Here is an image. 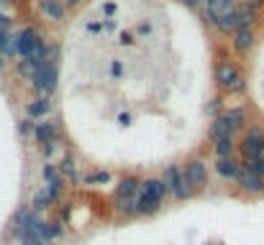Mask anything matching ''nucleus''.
Returning a JSON list of instances; mask_svg holds the SVG:
<instances>
[{
  "mask_svg": "<svg viewBox=\"0 0 264 245\" xmlns=\"http://www.w3.org/2000/svg\"><path fill=\"white\" fill-rule=\"evenodd\" d=\"M159 207H162V202L152 199V197L144 194V192L136 197V215H154Z\"/></svg>",
  "mask_w": 264,
  "mask_h": 245,
  "instance_id": "15",
  "label": "nucleus"
},
{
  "mask_svg": "<svg viewBox=\"0 0 264 245\" xmlns=\"http://www.w3.org/2000/svg\"><path fill=\"white\" fill-rule=\"evenodd\" d=\"M241 156H244V158L264 156V131H259V128H249V131L244 133V141H241Z\"/></svg>",
  "mask_w": 264,
  "mask_h": 245,
  "instance_id": "4",
  "label": "nucleus"
},
{
  "mask_svg": "<svg viewBox=\"0 0 264 245\" xmlns=\"http://www.w3.org/2000/svg\"><path fill=\"white\" fill-rule=\"evenodd\" d=\"M134 44H136V36H134L131 31H123V33H121V46H128V49H131Z\"/></svg>",
  "mask_w": 264,
  "mask_h": 245,
  "instance_id": "29",
  "label": "nucleus"
},
{
  "mask_svg": "<svg viewBox=\"0 0 264 245\" xmlns=\"http://www.w3.org/2000/svg\"><path fill=\"white\" fill-rule=\"evenodd\" d=\"M241 163H244V169H246V171L264 176V158H261V156H256V158H244Z\"/></svg>",
  "mask_w": 264,
  "mask_h": 245,
  "instance_id": "25",
  "label": "nucleus"
},
{
  "mask_svg": "<svg viewBox=\"0 0 264 245\" xmlns=\"http://www.w3.org/2000/svg\"><path fill=\"white\" fill-rule=\"evenodd\" d=\"M210 141H221V138H231L234 136V128L229 126V120H226L223 115H218L215 120H213V126H210Z\"/></svg>",
  "mask_w": 264,
  "mask_h": 245,
  "instance_id": "14",
  "label": "nucleus"
},
{
  "mask_svg": "<svg viewBox=\"0 0 264 245\" xmlns=\"http://www.w3.org/2000/svg\"><path fill=\"white\" fill-rule=\"evenodd\" d=\"M49 110H52V102H49V97H39V100L28 102V107H26L28 117H44V115H49Z\"/></svg>",
  "mask_w": 264,
  "mask_h": 245,
  "instance_id": "18",
  "label": "nucleus"
},
{
  "mask_svg": "<svg viewBox=\"0 0 264 245\" xmlns=\"http://www.w3.org/2000/svg\"><path fill=\"white\" fill-rule=\"evenodd\" d=\"M164 184H167V189L177 197V199H190L193 197V184L187 181V176H185V171L180 169V166H167V171H164Z\"/></svg>",
  "mask_w": 264,
  "mask_h": 245,
  "instance_id": "3",
  "label": "nucleus"
},
{
  "mask_svg": "<svg viewBox=\"0 0 264 245\" xmlns=\"http://www.w3.org/2000/svg\"><path fill=\"white\" fill-rule=\"evenodd\" d=\"M215 171H218V176L221 179H239V174H241V163L236 161V158H218L215 161Z\"/></svg>",
  "mask_w": 264,
  "mask_h": 245,
  "instance_id": "10",
  "label": "nucleus"
},
{
  "mask_svg": "<svg viewBox=\"0 0 264 245\" xmlns=\"http://www.w3.org/2000/svg\"><path fill=\"white\" fill-rule=\"evenodd\" d=\"M33 128H36V122H31V120H21V122H18V133H21V136H28Z\"/></svg>",
  "mask_w": 264,
  "mask_h": 245,
  "instance_id": "28",
  "label": "nucleus"
},
{
  "mask_svg": "<svg viewBox=\"0 0 264 245\" xmlns=\"http://www.w3.org/2000/svg\"><path fill=\"white\" fill-rule=\"evenodd\" d=\"M215 82L226 92H244V87H246V79L234 62H221L215 67Z\"/></svg>",
  "mask_w": 264,
  "mask_h": 245,
  "instance_id": "1",
  "label": "nucleus"
},
{
  "mask_svg": "<svg viewBox=\"0 0 264 245\" xmlns=\"http://www.w3.org/2000/svg\"><path fill=\"white\" fill-rule=\"evenodd\" d=\"M236 11H239V8H236L234 0H208V3H205V18H208L210 26H213L218 18L229 16V13H236Z\"/></svg>",
  "mask_w": 264,
  "mask_h": 245,
  "instance_id": "6",
  "label": "nucleus"
},
{
  "mask_svg": "<svg viewBox=\"0 0 264 245\" xmlns=\"http://www.w3.org/2000/svg\"><path fill=\"white\" fill-rule=\"evenodd\" d=\"M39 8H41V13L49 16L52 21H64L67 8H64L62 0H39Z\"/></svg>",
  "mask_w": 264,
  "mask_h": 245,
  "instance_id": "13",
  "label": "nucleus"
},
{
  "mask_svg": "<svg viewBox=\"0 0 264 245\" xmlns=\"http://www.w3.org/2000/svg\"><path fill=\"white\" fill-rule=\"evenodd\" d=\"M215 156L218 158H234V136L215 141Z\"/></svg>",
  "mask_w": 264,
  "mask_h": 245,
  "instance_id": "21",
  "label": "nucleus"
},
{
  "mask_svg": "<svg viewBox=\"0 0 264 245\" xmlns=\"http://www.w3.org/2000/svg\"><path fill=\"white\" fill-rule=\"evenodd\" d=\"M185 176H187V181L193 184V189L205 187V184H208V166H205V161H200V158L187 161V166H185Z\"/></svg>",
  "mask_w": 264,
  "mask_h": 245,
  "instance_id": "5",
  "label": "nucleus"
},
{
  "mask_svg": "<svg viewBox=\"0 0 264 245\" xmlns=\"http://www.w3.org/2000/svg\"><path fill=\"white\" fill-rule=\"evenodd\" d=\"M39 41H41V38H39V33H36V28H31V26L23 28V31L16 36V51H18V56L26 59L36 46H39Z\"/></svg>",
  "mask_w": 264,
  "mask_h": 245,
  "instance_id": "7",
  "label": "nucleus"
},
{
  "mask_svg": "<svg viewBox=\"0 0 264 245\" xmlns=\"http://www.w3.org/2000/svg\"><path fill=\"white\" fill-rule=\"evenodd\" d=\"M103 28H105V31H113V28H116V21H110V18L103 21Z\"/></svg>",
  "mask_w": 264,
  "mask_h": 245,
  "instance_id": "38",
  "label": "nucleus"
},
{
  "mask_svg": "<svg viewBox=\"0 0 264 245\" xmlns=\"http://www.w3.org/2000/svg\"><path fill=\"white\" fill-rule=\"evenodd\" d=\"M110 74H113V77H121V74H123L121 62H113V64H110Z\"/></svg>",
  "mask_w": 264,
  "mask_h": 245,
  "instance_id": "31",
  "label": "nucleus"
},
{
  "mask_svg": "<svg viewBox=\"0 0 264 245\" xmlns=\"http://www.w3.org/2000/svg\"><path fill=\"white\" fill-rule=\"evenodd\" d=\"M33 136H36V141H39L41 146H44V143H52V141H54V122H49V120L36 122Z\"/></svg>",
  "mask_w": 264,
  "mask_h": 245,
  "instance_id": "16",
  "label": "nucleus"
},
{
  "mask_svg": "<svg viewBox=\"0 0 264 245\" xmlns=\"http://www.w3.org/2000/svg\"><path fill=\"white\" fill-rule=\"evenodd\" d=\"M141 192L144 194H149L152 199H157V202H162L164 197H167V184H164V179H146V181H141Z\"/></svg>",
  "mask_w": 264,
  "mask_h": 245,
  "instance_id": "11",
  "label": "nucleus"
},
{
  "mask_svg": "<svg viewBox=\"0 0 264 245\" xmlns=\"http://www.w3.org/2000/svg\"><path fill=\"white\" fill-rule=\"evenodd\" d=\"M52 202H54V199L49 197V192H47V189H41V192H36V194H33V202H31V204H33V212H41V210H49V207H52Z\"/></svg>",
  "mask_w": 264,
  "mask_h": 245,
  "instance_id": "22",
  "label": "nucleus"
},
{
  "mask_svg": "<svg viewBox=\"0 0 264 245\" xmlns=\"http://www.w3.org/2000/svg\"><path fill=\"white\" fill-rule=\"evenodd\" d=\"M0 28H8V18L3 13H0Z\"/></svg>",
  "mask_w": 264,
  "mask_h": 245,
  "instance_id": "41",
  "label": "nucleus"
},
{
  "mask_svg": "<svg viewBox=\"0 0 264 245\" xmlns=\"http://www.w3.org/2000/svg\"><path fill=\"white\" fill-rule=\"evenodd\" d=\"M103 13L105 16H113V13H116V3H105L103 6Z\"/></svg>",
  "mask_w": 264,
  "mask_h": 245,
  "instance_id": "33",
  "label": "nucleus"
},
{
  "mask_svg": "<svg viewBox=\"0 0 264 245\" xmlns=\"http://www.w3.org/2000/svg\"><path fill=\"white\" fill-rule=\"evenodd\" d=\"M236 184H239V189L246 192V194H264V176L251 174V171H246L244 166H241V174H239Z\"/></svg>",
  "mask_w": 264,
  "mask_h": 245,
  "instance_id": "8",
  "label": "nucleus"
},
{
  "mask_svg": "<svg viewBox=\"0 0 264 245\" xmlns=\"http://www.w3.org/2000/svg\"><path fill=\"white\" fill-rule=\"evenodd\" d=\"M223 117L229 120V126H231L234 131H241V128L246 126V110H244V107H231V110H226Z\"/></svg>",
  "mask_w": 264,
  "mask_h": 245,
  "instance_id": "17",
  "label": "nucleus"
},
{
  "mask_svg": "<svg viewBox=\"0 0 264 245\" xmlns=\"http://www.w3.org/2000/svg\"><path fill=\"white\" fill-rule=\"evenodd\" d=\"M8 41H11V38H8V31H6V28H0V54H3V51H6V46H8Z\"/></svg>",
  "mask_w": 264,
  "mask_h": 245,
  "instance_id": "30",
  "label": "nucleus"
},
{
  "mask_svg": "<svg viewBox=\"0 0 264 245\" xmlns=\"http://www.w3.org/2000/svg\"><path fill=\"white\" fill-rule=\"evenodd\" d=\"M182 3H185L187 8H198V6L203 3V0H182Z\"/></svg>",
  "mask_w": 264,
  "mask_h": 245,
  "instance_id": "37",
  "label": "nucleus"
},
{
  "mask_svg": "<svg viewBox=\"0 0 264 245\" xmlns=\"http://www.w3.org/2000/svg\"><path fill=\"white\" fill-rule=\"evenodd\" d=\"M254 23H256V11L249 6L239 8V28H251Z\"/></svg>",
  "mask_w": 264,
  "mask_h": 245,
  "instance_id": "23",
  "label": "nucleus"
},
{
  "mask_svg": "<svg viewBox=\"0 0 264 245\" xmlns=\"http://www.w3.org/2000/svg\"><path fill=\"white\" fill-rule=\"evenodd\" d=\"M59 174H62V179L80 181V176H77V161H74L72 156H64L62 163H59Z\"/></svg>",
  "mask_w": 264,
  "mask_h": 245,
  "instance_id": "19",
  "label": "nucleus"
},
{
  "mask_svg": "<svg viewBox=\"0 0 264 245\" xmlns=\"http://www.w3.org/2000/svg\"><path fill=\"white\" fill-rule=\"evenodd\" d=\"M261 3H264V0H244V6H249V8H254V11H256Z\"/></svg>",
  "mask_w": 264,
  "mask_h": 245,
  "instance_id": "35",
  "label": "nucleus"
},
{
  "mask_svg": "<svg viewBox=\"0 0 264 245\" xmlns=\"http://www.w3.org/2000/svg\"><path fill=\"white\" fill-rule=\"evenodd\" d=\"M36 245H54V242H52V240H39Z\"/></svg>",
  "mask_w": 264,
  "mask_h": 245,
  "instance_id": "42",
  "label": "nucleus"
},
{
  "mask_svg": "<svg viewBox=\"0 0 264 245\" xmlns=\"http://www.w3.org/2000/svg\"><path fill=\"white\" fill-rule=\"evenodd\" d=\"M108 181H110L108 171H93V174H85V179H82V184H87V187H100V184H108Z\"/></svg>",
  "mask_w": 264,
  "mask_h": 245,
  "instance_id": "24",
  "label": "nucleus"
},
{
  "mask_svg": "<svg viewBox=\"0 0 264 245\" xmlns=\"http://www.w3.org/2000/svg\"><path fill=\"white\" fill-rule=\"evenodd\" d=\"M62 3H64V8H77L82 0H62Z\"/></svg>",
  "mask_w": 264,
  "mask_h": 245,
  "instance_id": "36",
  "label": "nucleus"
},
{
  "mask_svg": "<svg viewBox=\"0 0 264 245\" xmlns=\"http://www.w3.org/2000/svg\"><path fill=\"white\" fill-rule=\"evenodd\" d=\"M218 107H221V100H213V102H210V107H208V110H210V115H215V110H218Z\"/></svg>",
  "mask_w": 264,
  "mask_h": 245,
  "instance_id": "39",
  "label": "nucleus"
},
{
  "mask_svg": "<svg viewBox=\"0 0 264 245\" xmlns=\"http://www.w3.org/2000/svg\"><path fill=\"white\" fill-rule=\"evenodd\" d=\"M41 176L47 179V184H52V181H59V179H62L59 169H57V166H52V163H44V169H41Z\"/></svg>",
  "mask_w": 264,
  "mask_h": 245,
  "instance_id": "26",
  "label": "nucleus"
},
{
  "mask_svg": "<svg viewBox=\"0 0 264 245\" xmlns=\"http://www.w3.org/2000/svg\"><path fill=\"white\" fill-rule=\"evenodd\" d=\"M118 122H121V126H131V115H128V112L118 115Z\"/></svg>",
  "mask_w": 264,
  "mask_h": 245,
  "instance_id": "34",
  "label": "nucleus"
},
{
  "mask_svg": "<svg viewBox=\"0 0 264 245\" xmlns=\"http://www.w3.org/2000/svg\"><path fill=\"white\" fill-rule=\"evenodd\" d=\"M62 232H64V227L59 225V222H41L39 225V237L41 240H57V237H62Z\"/></svg>",
  "mask_w": 264,
  "mask_h": 245,
  "instance_id": "20",
  "label": "nucleus"
},
{
  "mask_svg": "<svg viewBox=\"0 0 264 245\" xmlns=\"http://www.w3.org/2000/svg\"><path fill=\"white\" fill-rule=\"evenodd\" d=\"M41 153H44V158H49V156L54 153V141H52V143H44V146H41Z\"/></svg>",
  "mask_w": 264,
  "mask_h": 245,
  "instance_id": "32",
  "label": "nucleus"
},
{
  "mask_svg": "<svg viewBox=\"0 0 264 245\" xmlns=\"http://www.w3.org/2000/svg\"><path fill=\"white\" fill-rule=\"evenodd\" d=\"M33 79V87L41 97H49L54 90H57V79H59V72H57V62H44L36 74L31 77Z\"/></svg>",
  "mask_w": 264,
  "mask_h": 245,
  "instance_id": "2",
  "label": "nucleus"
},
{
  "mask_svg": "<svg viewBox=\"0 0 264 245\" xmlns=\"http://www.w3.org/2000/svg\"><path fill=\"white\" fill-rule=\"evenodd\" d=\"M141 192V181L136 176H123L116 187V199H136Z\"/></svg>",
  "mask_w": 264,
  "mask_h": 245,
  "instance_id": "9",
  "label": "nucleus"
},
{
  "mask_svg": "<svg viewBox=\"0 0 264 245\" xmlns=\"http://www.w3.org/2000/svg\"><path fill=\"white\" fill-rule=\"evenodd\" d=\"M139 31H141V33H149V31H152V26H149V23H141Z\"/></svg>",
  "mask_w": 264,
  "mask_h": 245,
  "instance_id": "40",
  "label": "nucleus"
},
{
  "mask_svg": "<svg viewBox=\"0 0 264 245\" xmlns=\"http://www.w3.org/2000/svg\"><path fill=\"white\" fill-rule=\"evenodd\" d=\"M254 41H256V36H254L251 28H239V31L234 33V49H236L239 54H246V51L254 46Z\"/></svg>",
  "mask_w": 264,
  "mask_h": 245,
  "instance_id": "12",
  "label": "nucleus"
},
{
  "mask_svg": "<svg viewBox=\"0 0 264 245\" xmlns=\"http://www.w3.org/2000/svg\"><path fill=\"white\" fill-rule=\"evenodd\" d=\"M3 69H6V62H3V59H0V72H3Z\"/></svg>",
  "mask_w": 264,
  "mask_h": 245,
  "instance_id": "43",
  "label": "nucleus"
},
{
  "mask_svg": "<svg viewBox=\"0 0 264 245\" xmlns=\"http://www.w3.org/2000/svg\"><path fill=\"white\" fill-rule=\"evenodd\" d=\"M44 189H47V192H49V197L57 202V199H59V194H62V179H59V181H52V184H47Z\"/></svg>",
  "mask_w": 264,
  "mask_h": 245,
  "instance_id": "27",
  "label": "nucleus"
},
{
  "mask_svg": "<svg viewBox=\"0 0 264 245\" xmlns=\"http://www.w3.org/2000/svg\"><path fill=\"white\" fill-rule=\"evenodd\" d=\"M261 158H264V156H261Z\"/></svg>",
  "mask_w": 264,
  "mask_h": 245,
  "instance_id": "44",
  "label": "nucleus"
}]
</instances>
